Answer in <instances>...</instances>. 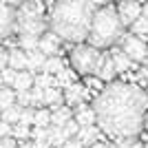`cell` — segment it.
<instances>
[{"label": "cell", "instance_id": "1", "mask_svg": "<svg viewBox=\"0 0 148 148\" xmlns=\"http://www.w3.org/2000/svg\"><path fill=\"white\" fill-rule=\"evenodd\" d=\"M97 126L113 139H135L144 130L148 93L130 82H111L91 102Z\"/></svg>", "mask_w": 148, "mask_h": 148}, {"label": "cell", "instance_id": "2", "mask_svg": "<svg viewBox=\"0 0 148 148\" xmlns=\"http://www.w3.org/2000/svg\"><path fill=\"white\" fill-rule=\"evenodd\" d=\"M95 11V0H53L49 11V27L62 40L80 44L88 40Z\"/></svg>", "mask_w": 148, "mask_h": 148}, {"label": "cell", "instance_id": "3", "mask_svg": "<svg viewBox=\"0 0 148 148\" xmlns=\"http://www.w3.org/2000/svg\"><path fill=\"white\" fill-rule=\"evenodd\" d=\"M122 38H124V22L119 18V11L111 5L99 7L95 11L93 27H91V33H88L86 42L106 51L108 47H115Z\"/></svg>", "mask_w": 148, "mask_h": 148}, {"label": "cell", "instance_id": "4", "mask_svg": "<svg viewBox=\"0 0 148 148\" xmlns=\"http://www.w3.org/2000/svg\"><path fill=\"white\" fill-rule=\"evenodd\" d=\"M49 29V18H44L42 5L38 0H27L16 7V33L18 36L42 38Z\"/></svg>", "mask_w": 148, "mask_h": 148}, {"label": "cell", "instance_id": "5", "mask_svg": "<svg viewBox=\"0 0 148 148\" xmlns=\"http://www.w3.org/2000/svg\"><path fill=\"white\" fill-rule=\"evenodd\" d=\"M102 56H104L102 49H97V47H93L88 42L75 44L73 49H71V53H69L71 66H73L75 73H80V75H95Z\"/></svg>", "mask_w": 148, "mask_h": 148}, {"label": "cell", "instance_id": "6", "mask_svg": "<svg viewBox=\"0 0 148 148\" xmlns=\"http://www.w3.org/2000/svg\"><path fill=\"white\" fill-rule=\"evenodd\" d=\"M119 47L124 49V53L130 58L133 62H146L148 58V44L144 42V38L130 33V36H124L119 40Z\"/></svg>", "mask_w": 148, "mask_h": 148}, {"label": "cell", "instance_id": "7", "mask_svg": "<svg viewBox=\"0 0 148 148\" xmlns=\"http://www.w3.org/2000/svg\"><path fill=\"white\" fill-rule=\"evenodd\" d=\"M119 11V18H122L124 27H133V22H135L137 18H142L144 13V7L137 2V0H122L117 7Z\"/></svg>", "mask_w": 148, "mask_h": 148}, {"label": "cell", "instance_id": "8", "mask_svg": "<svg viewBox=\"0 0 148 148\" xmlns=\"http://www.w3.org/2000/svg\"><path fill=\"white\" fill-rule=\"evenodd\" d=\"M13 31H16V7L2 2V9H0V36L7 40Z\"/></svg>", "mask_w": 148, "mask_h": 148}, {"label": "cell", "instance_id": "9", "mask_svg": "<svg viewBox=\"0 0 148 148\" xmlns=\"http://www.w3.org/2000/svg\"><path fill=\"white\" fill-rule=\"evenodd\" d=\"M95 75H97L102 82H111L113 77L117 75V69H115V62H113V56H111V53H104V56H102Z\"/></svg>", "mask_w": 148, "mask_h": 148}, {"label": "cell", "instance_id": "10", "mask_svg": "<svg viewBox=\"0 0 148 148\" xmlns=\"http://www.w3.org/2000/svg\"><path fill=\"white\" fill-rule=\"evenodd\" d=\"M86 97H91V93H86L80 84H71V86H66V91H64V102H66L69 106L82 104V102H86Z\"/></svg>", "mask_w": 148, "mask_h": 148}, {"label": "cell", "instance_id": "11", "mask_svg": "<svg viewBox=\"0 0 148 148\" xmlns=\"http://www.w3.org/2000/svg\"><path fill=\"white\" fill-rule=\"evenodd\" d=\"M9 66L16 71H27L29 69V56L25 49H9Z\"/></svg>", "mask_w": 148, "mask_h": 148}, {"label": "cell", "instance_id": "12", "mask_svg": "<svg viewBox=\"0 0 148 148\" xmlns=\"http://www.w3.org/2000/svg\"><path fill=\"white\" fill-rule=\"evenodd\" d=\"M62 38L53 31H47L42 38H40V51H44L47 56H58V47H60Z\"/></svg>", "mask_w": 148, "mask_h": 148}, {"label": "cell", "instance_id": "13", "mask_svg": "<svg viewBox=\"0 0 148 148\" xmlns=\"http://www.w3.org/2000/svg\"><path fill=\"white\" fill-rule=\"evenodd\" d=\"M27 56H29V69L31 73H38V71H44V64H47V53L40 49H33V51H27Z\"/></svg>", "mask_w": 148, "mask_h": 148}, {"label": "cell", "instance_id": "14", "mask_svg": "<svg viewBox=\"0 0 148 148\" xmlns=\"http://www.w3.org/2000/svg\"><path fill=\"white\" fill-rule=\"evenodd\" d=\"M111 56H113V62H115V69H117V73H126L128 69L135 66V64H133V60H130V58L124 53L122 47H119V49H115Z\"/></svg>", "mask_w": 148, "mask_h": 148}, {"label": "cell", "instance_id": "15", "mask_svg": "<svg viewBox=\"0 0 148 148\" xmlns=\"http://www.w3.org/2000/svg\"><path fill=\"white\" fill-rule=\"evenodd\" d=\"M33 84H36L33 73H31V71H20L18 80H16V84H13V88H16V93H25V91H31Z\"/></svg>", "mask_w": 148, "mask_h": 148}, {"label": "cell", "instance_id": "16", "mask_svg": "<svg viewBox=\"0 0 148 148\" xmlns=\"http://www.w3.org/2000/svg\"><path fill=\"white\" fill-rule=\"evenodd\" d=\"M42 104L53 106V111H56V108H60L62 104H66V102H64V93H60L58 88H44V99H42Z\"/></svg>", "mask_w": 148, "mask_h": 148}, {"label": "cell", "instance_id": "17", "mask_svg": "<svg viewBox=\"0 0 148 148\" xmlns=\"http://www.w3.org/2000/svg\"><path fill=\"white\" fill-rule=\"evenodd\" d=\"M99 130H102L99 126H97V128H95V126H82L80 133H77V139H80L84 146H86V144L93 146V144L97 142V133H99Z\"/></svg>", "mask_w": 148, "mask_h": 148}, {"label": "cell", "instance_id": "18", "mask_svg": "<svg viewBox=\"0 0 148 148\" xmlns=\"http://www.w3.org/2000/svg\"><path fill=\"white\" fill-rule=\"evenodd\" d=\"M16 88L13 86H2V93H0V108H2V113L9 111L11 106H16V99H18V95H16Z\"/></svg>", "mask_w": 148, "mask_h": 148}, {"label": "cell", "instance_id": "19", "mask_svg": "<svg viewBox=\"0 0 148 148\" xmlns=\"http://www.w3.org/2000/svg\"><path fill=\"white\" fill-rule=\"evenodd\" d=\"M73 117V113H71V108H66V106H60V108H56L53 111V115H51V124L53 126H64V124L69 122V119Z\"/></svg>", "mask_w": 148, "mask_h": 148}, {"label": "cell", "instance_id": "20", "mask_svg": "<svg viewBox=\"0 0 148 148\" xmlns=\"http://www.w3.org/2000/svg\"><path fill=\"white\" fill-rule=\"evenodd\" d=\"M75 119H77L80 126H95V124H97V117H95L93 106L91 108H84V111H77L75 113Z\"/></svg>", "mask_w": 148, "mask_h": 148}, {"label": "cell", "instance_id": "21", "mask_svg": "<svg viewBox=\"0 0 148 148\" xmlns=\"http://www.w3.org/2000/svg\"><path fill=\"white\" fill-rule=\"evenodd\" d=\"M62 69H64V62H62L58 56H49V58H47V64H44V73L58 75Z\"/></svg>", "mask_w": 148, "mask_h": 148}, {"label": "cell", "instance_id": "22", "mask_svg": "<svg viewBox=\"0 0 148 148\" xmlns=\"http://www.w3.org/2000/svg\"><path fill=\"white\" fill-rule=\"evenodd\" d=\"M130 31L135 33V36H139V38H148V20L144 18H137L135 22H133V27H130Z\"/></svg>", "mask_w": 148, "mask_h": 148}, {"label": "cell", "instance_id": "23", "mask_svg": "<svg viewBox=\"0 0 148 148\" xmlns=\"http://www.w3.org/2000/svg\"><path fill=\"white\" fill-rule=\"evenodd\" d=\"M51 115H53V113H49L47 108H40V111H36L33 126H42V128H49V124H51Z\"/></svg>", "mask_w": 148, "mask_h": 148}, {"label": "cell", "instance_id": "24", "mask_svg": "<svg viewBox=\"0 0 148 148\" xmlns=\"http://www.w3.org/2000/svg\"><path fill=\"white\" fill-rule=\"evenodd\" d=\"M80 128H82V126L77 124V119L71 117L64 126H62V133H64V137H66V139H73V135H77V133H80Z\"/></svg>", "mask_w": 148, "mask_h": 148}, {"label": "cell", "instance_id": "25", "mask_svg": "<svg viewBox=\"0 0 148 148\" xmlns=\"http://www.w3.org/2000/svg\"><path fill=\"white\" fill-rule=\"evenodd\" d=\"M20 47H22L25 51L40 49V38H36V36H20Z\"/></svg>", "mask_w": 148, "mask_h": 148}, {"label": "cell", "instance_id": "26", "mask_svg": "<svg viewBox=\"0 0 148 148\" xmlns=\"http://www.w3.org/2000/svg\"><path fill=\"white\" fill-rule=\"evenodd\" d=\"M51 82H53V84L58 82V77H56V75H51V73L36 75V86H40V88H51Z\"/></svg>", "mask_w": 148, "mask_h": 148}, {"label": "cell", "instance_id": "27", "mask_svg": "<svg viewBox=\"0 0 148 148\" xmlns=\"http://www.w3.org/2000/svg\"><path fill=\"white\" fill-rule=\"evenodd\" d=\"M18 73H20V71H16V69H11V66H7L5 71H2L5 86H13V84H16V80H18Z\"/></svg>", "mask_w": 148, "mask_h": 148}, {"label": "cell", "instance_id": "28", "mask_svg": "<svg viewBox=\"0 0 148 148\" xmlns=\"http://www.w3.org/2000/svg\"><path fill=\"white\" fill-rule=\"evenodd\" d=\"M18 104L22 106V108H27V106H31V104H36V102H33V93H31V91L18 93Z\"/></svg>", "mask_w": 148, "mask_h": 148}, {"label": "cell", "instance_id": "29", "mask_svg": "<svg viewBox=\"0 0 148 148\" xmlns=\"http://www.w3.org/2000/svg\"><path fill=\"white\" fill-rule=\"evenodd\" d=\"M56 77H58V82H62V84H66V86H71V84H73V73H71V71H69L66 66L62 69V71H60V73L56 75Z\"/></svg>", "mask_w": 148, "mask_h": 148}, {"label": "cell", "instance_id": "30", "mask_svg": "<svg viewBox=\"0 0 148 148\" xmlns=\"http://www.w3.org/2000/svg\"><path fill=\"white\" fill-rule=\"evenodd\" d=\"M31 133H33V130H31L29 126H27V124H18V126H16V130H13L16 139H27V137H29Z\"/></svg>", "mask_w": 148, "mask_h": 148}, {"label": "cell", "instance_id": "31", "mask_svg": "<svg viewBox=\"0 0 148 148\" xmlns=\"http://www.w3.org/2000/svg\"><path fill=\"white\" fill-rule=\"evenodd\" d=\"M0 135H2V137H9V135H11V122L2 119V124H0Z\"/></svg>", "mask_w": 148, "mask_h": 148}, {"label": "cell", "instance_id": "32", "mask_svg": "<svg viewBox=\"0 0 148 148\" xmlns=\"http://www.w3.org/2000/svg\"><path fill=\"white\" fill-rule=\"evenodd\" d=\"M0 148H18V146H16V142H13L11 137H2V144H0Z\"/></svg>", "mask_w": 148, "mask_h": 148}, {"label": "cell", "instance_id": "33", "mask_svg": "<svg viewBox=\"0 0 148 148\" xmlns=\"http://www.w3.org/2000/svg\"><path fill=\"white\" fill-rule=\"evenodd\" d=\"M62 148H84V144H82L80 139H71V142H66Z\"/></svg>", "mask_w": 148, "mask_h": 148}, {"label": "cell", "instance_id": "34", "mask_svg": "<svg viewBox=\"0 0 148 148\" xmlns=\"http://www.w3.org/2000/svg\"><path fill=\"white\" fill-rule=\"evenodd\" d=\"M5 5H11V7H20L22 2H27V0H2Z\"/></svg>", "mask_w": 148, "mask_h": 148}, {"label": "cell", "instance_id": "35", "mask_svg": "<svg viewBox=\"0 0 148 148\" xmlns=\"http://www.w3.org/2000/svg\"><path fill=\"white\" fill-rule=\"evenodd\" d=\"M51 144H49V139H47V142H36L33 144V148H49Z\"/></svg>", "mask_w": 148, "mask_h": 148}, {"label": "cell", "instance_id": "36", "mask_svg": "<svg viewBox=\"0 0 148 148\" xmlns=\"http://www.w3.org/2000/svg\"><path fill=\"white\" fill-rule=\"evenodd\" d=\"M88 148H108V146H106V144H102V142H95L93 146H88Z\"/></svg>", "mask_w": 148, "mask_h": 148}, {"label": "cell", "instance_id": "37", "mask_svg": "<svg viewBox=\"0 0 148 148\" xmlns=\"http://www.w3.org/2000/svg\"><path fill=\"white\" fill-rule=\"evenodd\" d=\"M108 2H111V0H95V5H102V7H106Z\"/></svg>", "mask_w": 148, "mask_h": 148}, {"label": "cell", "instance_id": "38", "mask_svg": "<svg viewBox=\"0 0 148 148\" xmlns=\"http://www.w3.org/2000/svg\"><path fill=\"white\" fill-rule=\"evenodd\" d=\"M142 16H144V18L148 20V5H144V13H142Z\"/></svg>", "mask_w": 148, "mask_h": 148}, {"label": "cell", "instance_id": "39", "mask_svg": "<svg viewBox=\"0 0 148 148\" xmlns=\"http://www.w3.org/2000/svg\"><path fill=\"white\" fill-rule=\"evenodd\" d=\"M144 130L148 133V113H146V119H144Z\"/></svg>", "mask_w": 148, "mask_h": 148}, {"label": "cell", "instance_id": "40", "mask_svg": "<svg viewBox=\"0 0 148 148\" xmlns=\"http://www.w3.org/2000/svg\"><path fill=\"white\" fill-rule=\"evenodd\" d=\"M18 148H33V146H29V144H22V146H18Z\"/></svg>", "mask_w": 148, "mask_h": 148}, {"label": "cell", "instance_id": "41", "mask_svg": "<svg viewBox=\"0 0 148 148\" xmlns=\"http://www.w3.org/2000/svg\"><path fill=\"white\" fill-rule=\"evenodd\" d=\"M146 66H148V58H146Z\"/></svg>", "mask_w": 148, "mask_h": 148}, {"label": "cell", "instance_id": "42", "mask_svg": "<svg viewBox=\"0 0 148 148\" xmlns=\"http://www.w3.org/2000/svg\"><path fill=\"white\" fill-rule=\"evenodd\" d=\"M146 148H148V146H146Z\"/></svg>", "mask_w": 148, "mask_h": 148}]
</instances>
